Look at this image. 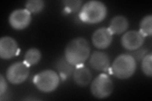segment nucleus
<instances>
[{"label":"nucleus","mask_w":152,"mask_h":101,"mask_svg":"<svg viewBox=\"0 0 152 101\" xmlns=\"http://www.w3.org/2000/svg\"><path fill=\"white\" fill-rule=\"evenodd\" d=\"M89 55V44L83 37H77L70 41L66 46L64 52V56L66 60L75 66L83 65Z\"/></svg>","instance_id":"f257e3e1"},{"label":"nucleus","mask_w":152,"mask_h":101,"mask_svg":"<svg viewBox=\"0 0 152 101\" xmlns=\"http://www.w3.org/2000/svg\"><path fill=\"white\" fill-rule=\"evenodd\" d=\"M107 15V8L103 3L99 1H89L82 7L79 18L83 22L94 24L102 22Z\"/></svg>","instance_id":"f03ea898"},{"label":"nucleus","mask_w":152,"mask_h":101,"mask_svg":"<svg viewBox=\"0 0 152 101\" xmlns=\"http://www.w3.org/2000/svg\"><path fill=\"white\" fill-rule=\"evenodd\" d=\"M136 69V61L131 54L118 56L112 65V72L115 77L124 80L130 78Z\"/></svg>","instance_id":"7ed1b4c3"},{"label":"nucleus","mask_w":152,"mask_h":101,"mask_svg":"<svg viewBox=\"0 0 152 101\" xmlns=\"http://www.w3.org/2000/svg\"><path fill=\"white\" fill-rule=\"evenodd\" d=\"M33 82L41 92L50 93L53 92L58 87L60 77L56 71L46 70L36 74L33 78Z\"/></svg>","instance_id":"20e7f679"},{"label":"nucleus","mask_w":152,"mask_h":101,"mask_svg":"<svg viewBox=\"0 0 152 101\" xmlns=\"http://www.w3.org/2000/svg\"><path fill=\"white\" fill-rule=\"evenodd\" d=\"M113 90V83L110 76L102 73L94 79L91 85V92L94 97L104 99L109 97Z\"/></svg>","instance_id":"39448f33"},{"label":"nucleus","mask_w":152,"mask_h":101,"mask_svg":"<svg viewBox=\"0 0 152 101\" xmlns=\"http://www.w3.org/2000/svg\"><path fill=\"white\" fill-rule=\"evenodd\" d=\"M29 75V66L24 61L15 62L10 66L6 73L7 80L12 84H20Z\"/></svg>","instance_id":"423d86ee"},{"label":"nucleus","mask_w":152,"mask_h":101,"mask_svg":"<svg viewBox=\"0 0 152 101\" xmlns=\"http://www.w3.org/2000/svg\"><path fill=\"white\" fill-rule=\"evenodd\" d=\"M31 19V13L27 9H17L10 15L9 23L14 29L23 30L29 25Z\"/></svg>","instance_id":"0eeeda50"},{"label":"nucleus","mask_w":152,"mask_h":101,"mask_svg":"<svg viewBox=\"0 0 152 101\" xmlns=\"http://www.w3.org/2000/svg\"><path fill=\"white\" fill-rule=\"evenodd\" d=\"M145 38L140 31H129L122 36L121 44L127 50L135 51L140 49L143 44Z\"/></svg>","instance_id":"6e6552de"},{"label":"nucleus","mask_w":152,"mask_h":101,"mask_svg":"<svg viewBox=\"0 0 152 101\" xmlns=\"http://www.w3.org/2000/svg\"><path fill=\"white\" fill-rule=\"evenodd\" d=\"M19 52L17 41L11 37H3L0 39V56L2 59L9 60L16 56Z\"/></svg>","instance_id":"1a4fd4ad"},{"label":"nucleus","mask_w":152,"mask_h":101,"mask_svg":"<svg viewBox=\"0 0 152 101\" xmlns=\"http://www.w3.org/2000/svg\"><path fill=\"white\" fill-rule=\"evenodd\" d=\"M113 34L108 28L102 27L95 31L92 36L93 44L98 49H106L110 46Z\"/></svg>","instance_id":"9d476101"},{"label":"nucleus","mask_w":152,"mask_h":101,"mask_svg":"<svg viewBox=\"0 0 152 101\" xmlns=\"http://www.w3.org/2000/svg\"><path fill=\"white\" fill-rule=\"evenodd\" d=\"M89 64L92 68L97 71H107L110 65L108 54L102 51L93 52L89 59Z\"/></svg>","instance_id":"9b49d317"},{"label":"nucleus","mask_w":152,"mask_h":101,"mask_svg":"<svg viewBox=\"0 0 152 101\" xmlns=\"http://www.w3.org/2000/svg\"><path fill=\"white\" fill-rule=\"evenodd\" d=\"M92 79V74L88 67L83 65L76 66L73 73L74 83L81 87L87 86Z\"/></svg>","instance_id":"f8f14e48"},{"label":"nucleus","mask_w":152,"mask_h":101,"mask_svg":"<svg viewBox=\"0 0 152 101\" xmlns=\"http://www.w3.org/2000/svg\"><path fill=\"white\" fill-rule=\"evenodd\" d=\"M55 68L58 71L60 77L64 81L69 78L73 75L74 71L75 70L74 66L71 65L70 62L66 60L65 56L60 57L56 60L55 64Z\"/></svg>","instance_id":"ddd939ff"},{"label":"nucleus","mask_w":152,"mask_h":101,"mask_svg":"<svg viewBox=\"0 0 152 101\" xmlns=\"http://www.w3.org/2000/svg\"><path fill=\"white\" fill-rule=\"evenodd\" d=\"M129 27V22L127 19L122 15L114 17L110 23L109 30L112 34H121L127 31Z\"/></svg>","instance_id":"4468645a"},{"label":"nucleus","mask_w":152,"mask_h":101,"mask_svg":"<svg viewBox=\"0 0 152 101\" xmlns=\"http://www.w3.org/2000/svg\"><path fill=\"white\" fill-rule=\"evenodd\" d=\"M41 59V52L37 48H31L28 49L24 56V62L28 66L36 65Z\"/></svg>","instance_id":"2eb2a0df"},{"label":"nucleus","mask_w":152,"mask_h":101,"mask_svg":"<svg viewBox=\"0 0 152 101\" xmlns=\"http://www.w3.org/2000/svg\"><path fill=\"white\" fill-rule=\"evenodd\" d=\"M140 32L145 37H151L152 35V15H148L144 17L140 23Z\"/></svg>","instance_id":"dca6fc26"},{"label":"nucleus","mask_w":152,"mask_h":101,"mask_svg":"<svg viewBox=\"0 0 152 101\" xmlns=\"http://www.w3.org/2000/svg\"><path fill=\"white\" fill-rule=\"evenodd\" d=\"M45 7V2L42 0H29L26 3V9L31 13L41 12Z\"/></svg>","instance_id":"f3484780"},{"label":"nucleus","mask_w":152,"mask_h":101,"mask_svg":"<svg viewBox=\"0 0 152 101\" xmlns=\"http://www.w3.org/2000/svg\"><path fill=\"white\" fill-rule=\"evenodd\" d=\"M152 54L151 53L147 54L142 60L141 68L142 71L145 75L151 77L152 76V68H151V61Z\"/></svg>","instance_id":"a211bd4d"},{"label":"nucleus","mask_w":152,"mask_h":101,"mask_svg":"<svg viewBox=\"0 0 152 101\" xmlns=\"http://www.w3.org/2000/svg\"><path fill=\"white\" fill-rule=\"evenodd\" d=\"M62 3L65 7V10L68 13H71L79 10L83 1H79V0H75V1L74 0H66Z\"/></svg>","instance_id":"6ab92c4d"},{"label":"nucleus","mask_w":152,"mask_h":101,"mask_svg":"<svg viewBox=\"0 0 152 101\" xmlns=\"http://www.w3.org/2000/svg\"><path fill=\"white\" fill-rule=\"evenodd\" d=\"M148 50L145 49H138L135 50L131 54L134 58L135 59V60L136 61H141L142 60V58L148 54Z\"/></svg>","instance_id":"aec40b11"},{"label":"nucleus","mask_w":152,"mask_h":101,"mask_svg":"<svg viewBox=\"0 0 152 101\" xmlns=\"http://www.w3.org/2000/svg\"><path fill=\"white\" fill-rule=\"evenodd\" d=\"M7 84L2 75H0V95L2 96L7 92Z\"/></svg>","instance_id":"412c9836"}]
</instances>
